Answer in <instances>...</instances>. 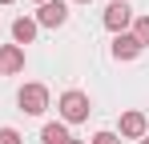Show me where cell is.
<instances>
[{
  "mask_svg": "<svg viewBox=\"0 0 149 144\" xmlns=\"http://www.w3.org/2000/svg\"><path fill=\"white\" fill-rule=\"evenodd\" d=\"M56 112H61V124H85L89 112H93V104H89V96L81 92V88H69V92H61V100H56Z\"/></svg>",
  "mask_w": 149,
  "mask_h": 144,
  "instance_id": "cell-1",
  "label": "cell"
},
{
  "mask_svg": "<svg viewBox=\"0 0 149 144\" xmlns=\"http://www.w3.org/2000/svg\"><path fill=\"white\" fill-rule=\"evenodd\" d=\"M16 104H20L24 116H45V112H49V88H45L40 80H32V84H24V88L16 92Z\"/></svg>",
  "mask_w": 149,
  "mask_h": 144,
  "instance_id": "cell-2",
  "label": "cell"
},
{
  "mask_svg": "<svg viewBox=\"0 0 149 144\" xmlns=\"http://www.w3.org/2000/svg\"><path fill=\"white\" fill-rule=\"evenodd\" d=\"M36 28H61V24L69 20V4L65 0H49V4H40L36 8Z\"/></svg>",
  "mask_w": 149,
  "mask_h": 144,
  "instance_id": "cell-3",
  "label": "cell"
},
{
  "mask_svg": "<svg viewBox=\"0 0 149 144\" xmlns=\"http://www.w3.org/2000/svg\"><path fill=\"white\" fill-rule=\"evenodd\" d=\"M105 28L117 36V32H129L133 28V8L125 4V0H113L109 8H105Z\"/></svg>",
  "mask_w": 149,
  "mask_h": 144,
  "instance_id": "cell-4",
  "label": "cell"
},
{
  "mask_svg": "<svg viewBox=\"0 0 149 144\" xmlns=\"http://www.w3.org/2000/svg\"><path fill=\"white\" fill-rule=\"evenodd\" d=\"M145 112H125L121 116V124H117V136H121V140H141V136H145Z\"/></svg>",
  "mask_w": 149,
  "mask_h": 144,
  "instance_id": "cell-5",
  "label": "cell"
},
{
  "mask_svg": "<svg viewBox=\"0 0 149 144\" xmlns=\"http://www.w3.org/2000/svg\"><path fill=\"white\" fill-rule=\"evenodd\" d=\"M141 52H145V48L137 44L133 32H117V36H113V60H137Z\"/></svg>",
  "mask_w": 149,
  "mask_h": 144,
  "instance_id": "cell-6",
  "label": "cell"
},
{
  "mask_svg": "<svg viewBox=\"0 0 149 144\" xmlns=\"http://www.w3.org/2000/svg\"><path fill=\"white\" fill-rule=\"evenodd\" d=\"M12 72H24V48L0 44V76H12Z\"/></svg>",
  "mask_w": 149,
  "mask_h": 144,
  "instance_id": "cell-7",
  "label": "cell"
},
{
  "mask_svg": "<svg viewBox=\"0 0 149 144\" xmlns=\"http://www.w3.org/2000/svg\"><path fill=\"white\" fill-rule=\"evenodd\" d=\"M36 32H40V28H36L32 16H16V20H12V44H16V48L32 44V40H36Z\"/></svg>",
  "mask_w": 149,
  "mask_h": 144,
  "instance_id": "cell-8",
  "label": "cell"
},
{
  "mask_svg": "<svg viewBox=\"0 0 149 144\" xmlns=\"http://www.w3.org/2000/svg\"><path fill=\"white\" fill-rule=\"evenodd\" d=\"M65 140H73V136H69V128H65L61 120H49V124L40 128V144H65Z\"/></svg>",
  "mask_w": 149,
  "mask_h": 144,
  "instance_id": "cell-9",
  "label": "cell"
},
{
  "mask_svg": "<svg viewBox=\"0 0 149 144\" xmlns=\"http://www.w3.org/2000/svg\"><path fill=\"white\" fill-rule=\"evenodd\" d=\"M133 36H137V44L149 48V16H133V28H129Z\"/></svg>",
  "mask_w": 149,
  "mask_h": 144,
  "instance_id": "cell-10",
  "label": "cell"
},
{
  "mask_svg": "<svg viewBox=\"0 0 149 144\" xmlns=\"http://www.w3.org/2000/svg\"><path fill=\"white\" fill-rule=\"evenodd\" d=\"M0 144H24V136L16 128H0Z\"/></svg>",
  "mask_w": 149,
  "mask_h": 144,
  "instance_id": "cell-11",
  "label": "cell"
},
{
  "mask_svg": "<svg viewBox=\"0 0 149 144\" xmlns=\"http://www.w3.org/2000/svg\"><path fill=\"white\" fill-rule=\"evenodd\" d=\"M93 144H121V136H117V132H109V128H101L97 136H93Z\"/></svg>",
  "mask_w": 149,
  "mask_h": 144,
  "instance_id": "cell-12",
  "label": "cell"
},
{
  "mask_svg": "<svg viewBox=\"0 0 149 144\" xmlns=\"http://www.w3.org/2000/svg\"><path fill=\"white\" fill-rule=\"evenodd\" d=\"M137 144H149V132H145V136H141V140H137Z\"/></svg>",
  "mask_w": 149,
  "mask_h": 144,
  "instance_id": "cell-13",
  "label": "cell"
},
{
  "mask_svg": "<svg viewBox=\"0 0 149 144\" xmlns=\"http://www.w3.org/2000/svg\"><path fill=\"white\" fill-rule=\"evenodd\" d=\"M32 4H36V8H40V4H49V0H32Z\"/></svg>",
  "mask_w": 149,
  "mask_h": 144,
  "instance_id": "cell-14",
  "label": "cell"
},
{
  "mask_svg": "<svg viewBox=\"0 0 149 144\" xmlns=\"http://www.w3.org/2000/svg\"><path fill=\"white\" fill-rule=\"evenodd\" d=\"M73 4H93V0H73Z\"/></svg>",
  "mask_w": 149,
  "mask_h": 144,
  "instance_id": "cell-15",
  "label": "cell"
},
{
  "mask_svg": "<svg viewBox=\"0 0 149 144\" xmlns=\"http://www.w3.org/2000/svg\"><path fill=\"white\" fill-rule=\"evenodd\" d=\"M65 144H85V140H65Z\"/></svg>",
  "mask_w": 149,
  "mask_h": 144,
  "instance_id": "cell-16",
  "label": "cell"
},
{
  "mask_svg": "<svg viewBox=\"0 0 149 144\" xmlns=\"http://www.w3.org/2000/svg\"><path fill=\"white\" fill-rule=\"evenodd\" d=\"M0 4H16V0H0Z\"/></svg>",
  "mask_w": 149,
  "mask_h": 144,
  "instance_id": "cell-17",
  "label": "cell"
}]
</instances>
